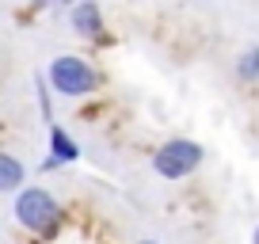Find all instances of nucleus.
<instances>
[{
	"mask_svg": "<svg viewBox=\"0 0 259 244\" xmlns=\"http://www.w3.org/2000/svg\"><path fill=\"white\" fill-rule=\"evenodd\" d=\"M46 80H50V88H54L57 96H65V99H84V96H92V92H96L99 76H96V69H92L84 57H76V54H57L54 61H50V69H46Z\"/></svg>",
	"mask_w": 259,
	"mask_h": 244,
	"instance_id": "1",
	"label": "nucleus"
},
{
	"mask_svg": "<svg viewBox=\"0 0 259 244\" xmlns=\"http://www.w3.org/2000/svg\"><path fill=\"white\" fill-rule=\"evenodd\" d=\"M206 160V149L191 138H171L153 153V172L160 179H187L191 172H198V164Z\"/></svg>",
	"mask_w": 259,
	"mask_h": 244,
	"instance_id": "2",
	"label": "nucleus"
},
{
	"mask_svg": "<svg viewBox=\"0 0 259 244\" xmlns=\"http://www.w3.org/2000/svg\"><path fill=\"white\" fill-rule=\"evenodd\" d=\"M16 221L27 229V233H50V229L61 221V206L50 191L42 187H23L16 195Z\"/></svg>",
	"mask_w": 259,
	"mask_h": 244,
	"instance_id": "3",
	"label": "nucleus"
},
{
	"mask_svg": "<svg viewBox=\"0 0 259 244\" xmlns=\"http://www.w3.org/2000/svg\"><path fill=\"white\" fill-rule=\"evenodd\" d=\"M69 23H73V31L80 34V38H92V34L103 31V12H99V4L84 0V4H76V8L69 12Z\"/></svg>",
	"mask_w": 259,
	"mask_h": 244,
	"instance_id": "4",
	"label": "nucleus"
},
{
	"mask_svg": "<svg viewBox=\"0 0 259 244\" xmlns=\"http://www.w3.org/2000/svg\"><path fill=\"white\" fill-rule=\"evenodd\" d=\"M76 156H80V145L61 126H50V164H73Z\"/></svg>",
	"mask_w": 259,
	"mask_h": 244,
	"instance_id": "5",
	"label": "nucleus"
},
{
	"mask_svg": "<svg viewBox=\"0 0 259 244\" xmlns=\"http://www.w3.org/2000/svg\"><path fill=\"white\" fill-rule=\"evenodd\" d=\"M23 164L16 160L12 153H0V195L4 191H19V183H23Z\"/></svg>",
	"mask_w": 259,
	"mask_h": 244,
	"instance_id": "6",
	"label": "nucleus"
},
{
	"mask_svg": "<svg viewBox=\"0 0 259 244\" xmlns=\"http://www.w3.org/2000/svg\"><path fill=\"white\" fill-rule=\"evenodd\" d=\"M236 76H240V80H259V46L240 50V57H236Z\"/></svg>",
	"mask_w": 259,
	"mask_h": 244,
	"instance_id": "7",
	"label": "nucleus"
},
{
	"mask_svg": "<svg viewBox=\"0 0 259 244\" xmlns=\"http://www.w3.org/2000/svg\"><path fill=\"white\" fill-rule=\"evenodd\" d=\"M251 244H259V225H255V233H251Z\"/></svg>",
	"mask_w": 259,
	"mask_h": 244,
	"instance_id": "8",
	"label": "nucleus"
},
{
	"mask_svg": "<svg viewBox=\"0 0 259 244\" xmlns=\"http://www.w3.org/2000/svg\"><path fill=\"white\" fill-rule=\"evenodd\" d=\"M138 244H160V240H153V236H149V240H138Z\"/></svg>",
	"mask_w": 259,
	"mask_h": 244,
	"instance_id": "9",
	"label": "nucleus"
}]
</instances>
